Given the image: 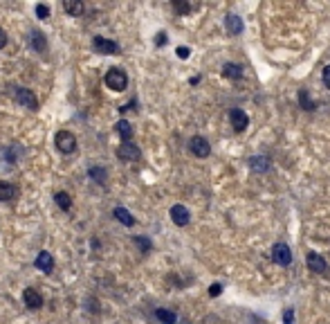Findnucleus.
<instances>
[{
  "label": "nucleus",
  "instance_id": "f257e3e1",
  "mask_svg": "<svg viewBox=\"0 0 330 324\" xmlns=\"http://www.w3.org/2000/svg\"><path fill=\"white\" fill-rule=\"evenodd\" d=\"M104 81L112 93H124L126 86H128V75L122 70V68H110V70L106 72Z\"/></svg>",
  "mask_w": 330,
  "mask_h": 324
},
{
  "label": "nucleus",
  "instance_id": "f03ea898",
  "mask_svg": "<svg viewBox=\"0 0 330 324\" xmlns=\"http://www.w3.org/2000/svg\"><path fill=\"white\" fill-rule=\"evenodd\" d=\"M54 144L61 153H74L76 151V135L72 131H58L56 135H54Z\"/></svg>",
  "mask_w": 330,
  "mask_h": 324
},
{
  "label": "nucleus",
  "instance_id": "7ed1b4c3",
  "mask_svg": "<svg viewBox=\"0 0 330 324\" xmlns=\"http://www.w3.org/2000/svg\"><path fill=\"white\" fill-rule=\"evenodd\" d=\"M14 99H16L23 108H27V111H38V99H36V95L29 88H16Z\"/></svg>",
  "mask_w": 330,
  "mask_h": 324
},
{
  "label": "nucleus",
  "instance_id": "20e7f679",
  "mask_svg": "<svg viewBox=\"0 0 330 324\" xmlns=\"http://www.w3.org/2000/svg\"><path fill=\"white\" fill-rule=\"evenodd\" d=\"M92 50L97 54H106V57H112V54L119 52V45L115 41H110L106 36H94L92 38Z\"/></svg>",
  "mask_w": 330,
  "mask_h": 324
},
{
  "label": "nucleus",
  "instance_id": "39448f33",
  "mask_svg": "<svg viewBox=\"0 0 330 324\" xmlns=\"http://www.w3.org/2000/svg\"><path fill=\"white\" fill-rule=\"evenodd\" d=\"M189 151H191L196 158H207V155L211 153V144H209L207 137L193 135L191 140H189Z\"/></svg>",
  "mask_w": 330,
  "mask_h": 324
},
{
  "label": "nucleus",
  "instance_id": "423d86ee",
  "mask_svg": "<svg viewBox=\"0 0 330 324\" xmlns=\"http://www.w3.org/2000/svg\"><path fill=\"white\" fill-rule=\"evenodd\" d=\"M272 259L278 266H290L292 264V250L288 243H274L272 248Z\"/></svg>",
  "mask_w": 330,
  "mask_h": 324
},
{
  "label": "nucleus",
  "instance_id": "0eeeda50",
  "mask_svg": "<svg viewBox=\"0 0 330 324\" xmlns=\"http://www.w3.org/2000/svg\"><path fill=\"white\" fill-rule=\"evenodd\" d=\"M117 158L124 160V162H135V160L142 158V151H139V147L133 144V142H124L122 147L117 149Z\"/></svg>",
  "mask_w": 330,
  "mask_h": 324
},
{
  "label": "nucleus",
  "instance_id": "6e6552de",
  "mask_svg": "<svg viewBox=\"0 0 330 324\" xmlns=\"http://www.w3.org/2000/svg\"><path fill=\"white\" fill-rule=\"evenodd\" d=\"M229 122H232L234 131H238V133L249 126V117L243 108H232V113H229Z\"/></svg>",
  "mask_w": 330,
  "mask_h": 324
},
{
  "label": "nucleus",
  "instance_id": "1a4fd4ad",
  "mask_svg": "<svg viewBox=\"0 0 330 324\" xmlns=\"http://www.w3.org/2000/svg\"><path fill=\"white\" fill-rule=\"evenodd\" d=\"M23 302H25V306L29 308V311H38V308L43 306V297H41V293L36 288H25V293H23Z\"/></svg>",
  "mask_w": 330,
  "mask_h": 324
},
{
  "label": "nucleus",
  "instance_id": "9d476101",
  "mask_svg": "<svg viewBox=\"0 0 330 324\" xmlns=\"http://www.w3.org/2000/svg\"><path fill=\"white\" fill-rule=\"evenodd\" d=\"M306 264H308V268L312 272H317V275H324V272L328 270V264H326V259L319 252H308Z\"/></svg>",
  "mask_w": 330,
  "mask_h": 324
},
{
  "label": "nucleus",
  "instance_id": "9b49d317",
  "mask_svg": "<svg viewBox=\"0 0 330 324\" xmlns=\"http://www.w3.org/2000/svg\"><path fill=\"white\" fill-rule=\"evenodd\" d=\"M171 221H173L178 228H184V225H189V221H191V214H189V210H186L184 205H173L171 207Z\"/></svg>",
  "mask_w": 330,
  "mask_h": 324
},
{
  "label": "nucleus",
  "instance_id": "f8f14e48",
  "mask_svg": "<svg viewBox=\"0 0 330 324\" xmlns=\"http://www.w3.org/2000/svg\"><path fill=\"white\" fill-rule=\"evenodd\" d=\"M27 41H29V45H32V50H36L38 54H43L47 50V38H45V34H43L41 30H32V32H29Z\"/></svg>",
  "mask_w": 330,
  "mask_h": 324
},
{
  "label": "nucleus",
  "instance_id": "ddd939ff",
  "mask_svg": "<svg viewBox=\"0 0 330 324\" xmlns=\"http://www.w3.org/2000/svg\"><path fill=\"white\" fill-rule=\"evenodd\" d=\"M34 266L43 272H52L54 270V257L47 252V250H41L38 257H36V261H34Z\"/></svg>",
  "mask_w": 330,
  "mask_h": 324
},
{
  "label": "nucleus",
  "instance_id": "4468645a",
  "mask_svg": "<svg viewBox=\"0 0 330 324\" xmlns=\"http://www.w3.org/2000/svg\"><path fill=\"white\" fill-rule=\"evenodd\" d=\"M63 9L70 14V16H83L86 14V5H83L81 0H65L63 2Z\"/></svg>",
  "mask_w": 330,
  "mask_h": 324
},
{
  "label": "nucleus",
  "instance_id": "2eb2a0df",
  "mask_svg": "<svg viewBox=\"0 0 330 324\" xmlns=\"http://www.w3.org/2000/svg\"><path fill=\"white\" fill-rule=\"evenodd\" d=\"M18 196V189L14 187L12 183H5V180H0V201L7 203V201H14Z\"/></svg>",
  "mask_w": 330,
  "mask_h": 324
},
{
  "label": "nucleus",
  "instance_id": "dca6fc26",
  "mask_svg": "<svg viewBox=\"0 0 330 324\" xmlns=\"http://www.w3.org/2000/svg\"><path fill=\"white\" fill-rule=\"evenodd\" d=\"M112 214H115V218H117V221H119V223H122V225H126V228H133V225H135V218H133V214L128 212L126 207H115V212H112Z\"/></svg>",
  "mask_w": 330,
  "mask_h": 324
},
{
  "label": "nucleus",
  "instance_id": "f3484780",
  "mask_svg": "<svg viewBox=\"0 0 330 324\" xmlns=\"http://www.w3.org/2000/svg\"><path fill=\"white\" fill-rule=\"evenodd\" d=\"M249 167L254 171H258V173H263V171H270V158L267 155H254V158L249 160Z\"/></svg>",
  "mask_w": 330,
  "mask_h": 324
},
{
  "label": "nucleus",
  "instance_id": "a211bd4d",
  "mask_svg": "<svg viewBox=\"0 0 330 324\" xmlns=\"http://www.w3.org/2000/svg\"><path fill=\"white\" fill-rule=\"evenodd\" d=\"M225 25H227V30H229V34H240V32H243V20H240V16H236V14H229V16L225 18Z\"/></svg>",
  "mask_w": 330,
  "mask_h": 324
},
{
  "label": "nucleus",
  "instance_id": "6ab92c4d",
  "mask_svg": "<svg viewBox=\"0 0 330 324\" xmlns=\"http://www.w3.org/2000/svg\"><path fill=\"white\" fill-rule=\"evenodd\" d=\"M88 176L92 178L97 185H106V180H108V171H106L104 167H90V169H88Z\"/></svg>",
  "mask_w": 330,
  "mask_h": 324
},
{
  "label": "nucleus",
  "instance_id": "aec40b11",
  "mask_svg": "<svg viewBox=\"0 0 330 324\" xmlns=\"http://www.w3.org/2000/svg\"><path fill=\"white\" fill-rule=\"evenodd\" d=\"M117 133L122 135L124 142H130V137H133V126H130V122H126V119H119V122L115 124Z\"/></svg>",
  "mask_w": 330,
  "mask_h": 324
},
{
  "label": "nucleus",
  "instance_id": "412c9836",
  "mask_svg": "<svg viewBox=\"0 0 330 324\" xmlns=\"http://www.w3.org/2000/svg\"><path fill=\"white\" fill-rule=\"evenodd\" d=\"M155 318L160 320L162 324H175V322H178V315H175L173 311H168V308H157Z\"/></svg>",
  "mask_w": 330,
  "mask_h": 324
},
{
  "label": "nucleus",
  "instance_id": "4be33fe9",
  "mask_svg": "<svg viewBox=\"0 0 330 324\" xmlns=\"http://www.w3.org/2000/svg\"><path fill=\"white\" fill-rule=\"evenodd\" d=\"M54 203H56L63 212H68L70 207H72V198H70L68 191H56V194H54Z\"/></svg>",
  "mask_w": 330,
  "mask_h": 324
},
{
  "label": "nucleus",
  "instance_id": "5701e85b",
  "mask_svg": "<svg viewBox=\"0 0 330 324\" xmlns=\"http://www.w3.org/2000/svg\"><path fill=\"white\" fill-rule=\"evenodd\" d=\"M222 75L229 79H240L243 70H240V65H236V63H225L222 65Z\"/></svg>",
  "mask_w": 330,
  "mask_h": 324
},
{
  "label": "nucleus",
  "instance_id": "b1692460",
  "mask_svg": "<svg viewBox=\"0 0 330 324\" xmlns=\"http://www.w3.org/2000/svg\"><path fill=\"white\" fill-rule=\"evenodd\" d=\"M299 104H301L303 111H314V101L308 97L306 90H299Z\"/></svg>",
  "mask_w": 330,
  "mask_h": 324
},
{
  "label": "nucleus",
  "instance_id": "393cba45",
  "mask_svg": "<svg viewBox=\"0 0 330 324\" xmlns=\"http://www.w3.org/2000/svg\"><path fill=\"white\" fill-rule=\"evenodd\" d=\"M133 241H135V246H137L144 254H146V252H151V241H148L146 236H135Z\"/></svg>",
  "mask_w": 330,
  "mask_h": 324
},
{
  "label": "nucleus",
  "instance_id": "a878e982",
  "mask_svg": "<svg viewBox=\"0 0 330 324\" xmlns=\"http://www.w3.org/2000/svg\"><path fill=\"white\" fill-rule=\"evenodd\" d=\"M36 16L41 18V20L50 18V7H47V5H36Z\"/></svg>",
  "mask_w": 330,
  "mask_h": 324
},
{
  "label": "nucleus",
  "instance_id": "bb28decb",
  "mask_svg": "<svg viewBox=\"0 0 330 324\" xmlns=\"http://www.w3.org/2000/svg\"><path fill=\"white\" fill-rule=\"evenodd\" d=\"M173 9L178 14H189L191 12V5H186V2H173Z\"/></svg>",
  "mask_w": 330,
  "mask_h": 324
},
{
  "label": "nucleus",
  "instance_id": "cd10ccee",
  "mask_svg": "<svg viewBox=\"0 0 330 324\" xmlns=\"http://www.w3.org/2000/svg\"><path fill=\"white\" fill-rule=\"evenodd\" d=\"M321 79H324V86L330 90V65H326L324 72H321Z\"/></svg>",
  "mask_w": 330,
  "mask_h": 324
},
{
  "label": "nucleus",
  "instance_id": "c85d7f7f",
  "mask_svg": "<svg viewBox=\"0 0 330 324\" xmlns=\"http://www.w3.org/2000/svg\"><path fill=\"white\" fill-rule=\"evenodd\" d=\"M220 293H222V286H220V284H211V288H209V295H211V297H218Z\"/></svg>",
  "mask_w": 330,
  "mask_h": 324
},
{
  "label": "nucleus",
  "instance_id": "c756f323",
  "mask_svg": "<svg viewBox=\"0 0 330 324\" xmlns=\"http://www.w3.org/2000/svg\"><path fill=\"white\" fill-rule=\"evenodd\" d=\"M283 322L285 324H294V313L290 311V308L288 311H283Z\"/></svg>",
  "mask_w": 330,
  "mask_h": 324
},
{
  "label": "nucleus",
  "instance_id": "7c9ffc66",
  "mask_svg": "<svg viewBox=\"0 0 330 324\" xmlns=\"http://www.w3.org/2000/svg\"><path fill=\"white\" fill-rule=\"evenodd\" d=\"M175 54H178L180 59H186V57H189V47H178V50H175Z\"/></svg>",
  "mask_w": 330,
  "mask_h": 324
},
{
  "label": "nucleus",
  "instance_id": "2f4dec72",
  "mask_svg": "<svg viewBox=\"0 0 330 324\" xmlns=\"http://www.w3.org/2000/svg\"><path fill=\"white\" fill-rule=\"evenodd\" d=\"M7 41H9V38H7V32L2 30V27H0V50H2V47L7 45Z\"/></svg>",
  "mask_w": 330,
  "mask_h": 324
},
{
  "label": "nucleus",
  "instance_id": "473e14b6",
  "mask_svg": "<svg viewBox=\"0 0 330 324\" xmlns=\"http://www.w3.org/2000/svg\"><path fill=\"white\" fill-rule=\"evenodd\" d=\"M157 36H160V38H157V45H164V41H166V34L162 32V34H157Z\"/></svg>",
  "mask_w": 330,
  "mask_h": 324
}]
</instances>
